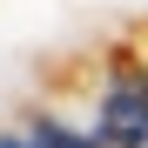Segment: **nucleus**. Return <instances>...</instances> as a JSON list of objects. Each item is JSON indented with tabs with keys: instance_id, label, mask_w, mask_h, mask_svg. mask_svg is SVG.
Returning <instances> with one entry per match:
<instances>
[{
	"instance_id": "nucleus-1",
	"label": "nucleus",
	"mask_w": 148,
	"mask_h": 148,
	"mask_svg": "<svg viewBox=\"0 0 148 148\" xmlns=\"http://www.w3.org/2000/svg\"><path fill=\"white\" fill-rule=\"evenodd\" d=\"M128 47H135V54L148 61V27H135V34H128Z\"/></svg>"
}]
</instances>
